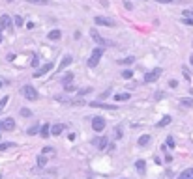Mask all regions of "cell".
Returning a JSON list of instances; mask_svg holds the SVG:
<instances>
[{
  "mask_svg": "<svg viewBox=\"0 0 193 179\" xmlns=\"http://www.w3.org/2000/svg\"><path fill=\"white\" fill-rule=\"evenodd\" d=\"M103 52H105V50H103V47H96V49L92 50V56H90V58H88V62H86V64H88V67H96V65L99 64V60H101Z\"/></svg>",
  "mask_w": 193,
  "mask_h": 179,
  "instance_id": "obj_1",
  "label": "cell"
},
{
  "mask_svg": "<svg viewBox=\"0 0 193 179\" xmlns=\"http://www.w3.org/2000/svg\"><path fill=\"white\" fill-rule=\"evenodd\" d=\"M21 93H23V95H24L26 99H30V101H38V99H39V93H38V90H36L34 86H30V84L23 86Z\"/></svg>",
  "mask_w": 193,
  "mask_h": 179,
  "instance_id": "obj_2",
  "label": "cell"
},
{
  "mask_svg": "<svg viewBox=\"0 0 193 179\" xmlns=\"http://www.w3.org/2000/svg\"><path fill=\"white\" fill-rule=\"evenodd\" d=\"M94 22L98 24V26H109V28H113V26H116V21H113V19H109V17H96L94 19Z\"/></svg>",
  "mask_w": 193,
  "mask_h": 179,
  "instance_id": "obj_3",
  "label": "cell"
},
{
  "mask_svg": "<svg viewBox=\"0 0 193 179\" xmlns=\"http://www.w3.org/2000/svg\"><path fill=\"white\" fill-rule=\"evenodd\" d=\"M160 77H161V69L156 67V69H152V71H148V73L145 75V82H156Z\"/></svg>",
  "mask_w": 193,
  "mask_h": 179,
  "instance_id": "obj_4",
  "label": "cell"
},
{
  "mask_svg": "<svg viewBox=\"0 0 193 179\" xmlns=\"http://www.w3.org/2000/svg\"><path fill=\"white\" fill-rule=\"evenodd\" d=\"M92 129H94L96 133H101V131L105 129V120H103L101 116H96V118H92Z\"/></svg>",
  "mask_w": 193,
  "mask_h": 179,
  "instance_id": "obj_5",
  "label": "cell"
},
{
  "mask_svg": "<svg viewBox=\"0 0 193 179\" xmlns=\"http://www.w3.org/2000/svg\"><path fill=\"white\" fill-rule=\"evenodd\" d=\"M13 129H15V120L13 118L0 120V131H13Z\"/></svg>",
  "mask_w": 193,
  "mask_h": 179,
  "instance_id": "obj_6",
  "label": "cell"
},
{
  "mask_svg": "<svg viewBox=\"0 0 193 179\" xmlns=\"http://www.w3.org/2000/svg\"><path fill=\"white\" fill-rule=\"evenodd\" d=\"M90 35H92V39H94L96 43H99L101 47H103V45H113L111 41H105V39H103V37L98 34V30H96V28H92V30H90Z\"/></svg>",
  "mask_w": 193,
  "mask_h": 179,
  "instance_id": "obj_7",
  "label": "cell"
},
{
  "mask_svg": "<svg viewBox=\"0 0 193 179\" xmlns=\"http://www.w3.org/2000/svg\"><path fill=\"white\" fill-rule=\"evenodd\" d=\"M51 69H53V64L49 62V64H45L43 67H39V69H36V73H34V77H36V78H39V77H43L45 73H49Z\"/></svg>",
  "mask_w": 193,
  "mask_h": 179,
  "instance_id": "obj_8",
  "label": "cell"
},
{
  "mask_svg": "<svg viewBox=\"0 0 193 179\" xmlns=\"http://www.w3.org/2000/svg\"><path fill=\"white\" fill-rule=\"evenodd\" d=\"M92 144L99 149V151H103L105 148H107V136H101V138H96V140H92Z\"/></svg>",
  "mask_w": 193,
  "mask_h": 179,
  "instance_id": "obj_9",
  "label": "cell"
},
{
  "mask_svg": "<svg viewBox=\"0 0 193 179\" xmlns=\"http://www.w3.org/2000/svg\"><path fill=\"white\" fill-rule=\"evenodd\" d=\"M71 62H73V58H71V54H66V56L62 58V62H60V65L56 67V71H62V69H66V67H68V65H69Z\"/></svg>",
  "mask_w": 193,
  "mask_h": 179,
  "instance_id": "obj_10",
  "label": "cell"
},
{
  "mask_svg": "<svg viewBox=\"0 0 193 179\" xmlns=\"http://www.w3.org/2000/svg\"><path fill=\"white\" fill-rule=\"evenodd\" d=\"M90 106H96V108H105V110H116V108H118L116 105H105V103H98V101L90 103Z\"/></svg>",
  "mask_w": 193,
  "mask_h": 179,
  "instance_id": "obj_11",
  "label": "cell"
},
{
  "mask_svg": "<svg viewBox=\"0 0 193 179\" xmlns=\"http://www.w3.org/2000/svg\"><path fill=\"white\" fill-rule=\"evenodd\" d=\"M49 134H51V125H49V123H43V125L39 127V136H41V138H49Z\"/></svg>",
  "mask_w": 193,
  "mask_h": 179,
  "instance_id": "obj_12",
  "label": "cell"
},
{
  "mask_svg": "<svg viewBox=\"0 0 193 179\" xmlns=\"http://www.w3.org/2000/svg\"><path fill=\"white\" fill-rule=\"evenodd\" d=\"M9 26H11V17H9V15H2V17H0V30L9 28Z\"/></svg>",
  "mask_w": 193,
  "mask_h": 179,
  "instance_id": "obj_13",
  "label": "cell"
},
{
  "mask_svg": "<svg viewBox=\"0 0 193 179\" xmlns=\"http://www.w3.org/2000/svg\"><path fill=\"white\" fill-rule=\"evenodd\" d=\"M47 37H49V39H51V41H58V39H60V37H62V32H60V30H51V32H49V35H47Z\"/></svg>",
  "mask_w": 193,
  "mask_h": 179,
  "instance_id": "obj_14",
  "label": "cell"
},
{
  "mask_svg": "<svg viewBox=\"0 0 193 179\" xmlns=\"http://www.w3.org/2000/svg\"><path fill=\"white\" fill-rule=\"evenodd\" d=\"M171 120H173L171 116H163V118H161L158 123H156V127H160V129H161V127H167V125L171 123Z\"/></svg>",
  "mask_w": 193,
  "mask_h": 179,
  "instance_id": "obj_15",
  "label": "cell"
},
{
  "mask_svg": "<svg viewBox=\"0 0 193 179\" xmlns=\"http://www.w3.org/2000/svg\"><path fill=\"white\" fill-rule=\"evenodd\" d=\"M62 131H64V125H62V123H56V125L51 127V134H54V136L62 134Z\"/></svg>",
  "mask_w": 193,
  "mask_h": 179,
  "instance_id": "obj_16",
  "label": "cell"
},
{
  "mask_svg": "<svg viewBox=\"0 0 193 179\" xmlns=\"http://www.w3.org/2000/svg\"><path fill=\"white\" fill-rule=\"evenodd\" d=\"M135 168H137L139 174H145V172H146V163H145L143 159H139V161L135 163Z\"/></svg>",
  "mask_w": 193,
  "mask_h": 179,
  "instance_id": "obj_17",
  "label": "cell"
},
{
  "mask_svg": "<svg viewBox=\"0 0 193 179\" xmlns=\"http://www.w3.org/2000/svg\"><path fill=\"white\" fill-rule=\"evenodd\" d=\"M178 179H193V168H188V170H184L180 176H178Z\"/></svg>",
  "mask_w": 193,
  "mask_h": 179,
  "instance_id": "obj_18",
  "label": "cell"
},
{
  "mask_svg": "<svg viewBox=\"0 0 193 179\" xmlns=\"http://www.w3.org/2000/svg\"><path fill=\"white\" fill-rule=\"evenodd\" d=\"M180 105H182V106H188V108H193V99L191 97H182V99H180Z\"/></svg>",
  "mask_w": 193,
  "mask_h": 179,
  "instance_id": "obj_19",
  "label": "cell"
},
{
  "mask_svg": "<svg viewBox=\"0 0 193 179\" xmlns=\"http://www.w3.org/2000/svg\"><path fill=\"white\" fill-rule=\"evenodd\" d=\"M130 97H131V93H126V92L124 93H114V101H128Z\"/></svg>",
  "mask_w": 193,
  "mask_h": 179,
  "instance_id": "obj_20",
  "label": "cell"
},
{
  "mask_svg": "<svg viewBox=\"0 0 193 179\" xmlns=\"http://www.w3.org/2000/svg\"><path fill=\"white\" fill-rule=\"evenodd\" d=\"M133 62H135V58H133V56H128V58H124V60H118L116 64H120V65H131Z\"/></svg>",
  "mask_w": 193,
  "mask_h": 179,
  "instance_id": "obj_21",
  "label": "cell"
},
{
  "mask_svg": "<svg viewBox=\"0 0 193 179\" xmlns=\"http://www.w3.org/2000/svg\"><path fill=\"white\" fill-rule=\"evenodd\" d=\"M60 82H62V84H71V82H73V73H68V75H64V77L60 78Z\"/></svg>",
  "mask_w": 193,
  "mask_h": 179,
  "instance_id": "obj_22",
  "label": "cell"
},
{
  "mask_svg": "<svg viewBox=\"0 0 193 179\" xmlns=\"http://www.w3.org/2000/svg\"><path fill=\"white\" fill-rule=\"evenodd\" d=\"M148 142H150V136H148V134H143V136L139 138V142H137V144H139V146L143 148V146H146Z\"/></svg>",
  "mask_w": 193,
  "mask_h": 179,
  "instance_id": "obj_23",
  "label": "cell"
},
{
  "mask_svg": "<svg viewBox=\"0 0 193 179\" xmlns=\"http://www.w3.org/2000/svg\"><path fill=\"white\" fill-rule=\"evenodd\" d=\"M45 164H47V155H39V157H38V166L43 168Z\"/></svg>",
  "mask_w": 193,
  "mask_h": 179,
  "instance_id": "obj_24",
  "label": "cell"
},
{
  "mask_svg": "<svg viewBox=\"0 0 193 179\" xmlns=\"http://www.w3.org/2000/svg\"><path fill=\"white\" fill-rule=\"evenodd\" d=\"M13 146H15L13 142H0V151H6V149H9Z\"/></svg>",
  "mask_w": 193,
  "mask_h": 179,
  "instance_id": "obj_25",
  "label": "cell"
},
{
  "mask_svg": "<svg viewBox=\"0 0 193 179\" xmlns=\"http://www.w3.org/2000/svg\"><path fill=\"white\" fill-rule=\"evenodd\" d=\"M165 146H167L169 149H175V148H176V144H175V138H173V136H167V144H165Z\"/></svg>",
  "mask_w": 193,
  "mask_h": 179,
  "instance_id": "obj_26",
  "label": "cell"
},
{
  "mask_svg": "<svg viewBox=\"0 0 193 179\" xmlns=\"http://www.w3.org/2000/svg\"><path fill=\"white\" fill-rule=\"evenodd\" d=\"M26 133H28L30 136H32V134H38V133H39V125H32V127H30Z\"/></svg>",
  "mask_w": 193,
  "mask_h": 179,
  "instance_id": "obj_27",
  "label": "cell"
},
{
  "mask_svg": "<svg viewBox=\"0 0 193 179\" xmlns=\"http://www.w3.org/2000/svg\"><path fill=\"white\" fill-rule=\"evenodd\" d=\"M8 101H9V97H8V95H4V97L0 99V112H2L4 108H6V105H8Z\"/></svg>",
  "mask_w": 193,
  "mask_h": 179,
  "instance_id": "obj_28",
  "label": "cell"
},
{
  "mask_svg": "<svg viewBox=\"0 0 193 179\" xmlns=\"http://www.w3.org/2000/svg\"><path fill=\"white\" fill-rule=\"evenodd\" d=\"M13 21H15V24H17V26H23V24H24V21H23V17H21V15H15V17H13Z\"/></svg>",
  "mask_w": 193,
  "mask_h": 179,
  "instance_id": "obj_29",
  "label": "cell"
},
{
  "mask_svg": "<svg viewBox=\"0 0 193 179\" xmlns=\"http://www.w3.org/2000/svg\"><path fill=\"white\" fill-rule=\"evenodd\" d=\"M122 77H124V78H131V77H133V71H131V69H126V71H122Z\"/></svg>",
  "mask_w": 193,
  "mask_h": 179,
  "instance_id": "obj_30",
  "label": "cell"
},
{
  "mask_svg": "<svg viewBox=\"0 0 193 179\" xmlns=\"http://www.w3.org/2000/svg\"><path fill=\"white\" fill-rule=\"evenodd\" d=\"M21 116H23V118H30V116H32V112H30L28 108H21Z\"/></svg>",
  "mask_w": 193,
  "mask_h": 179,
  "instance_id": "obj_31",
  "label": "cell"
},
{
  "mask_svg": "<svg viewBox=\"0 0 193 179\" xmlns=\"http://www.w3.org/2000/svg\"><path fill=\"white\" fill-rule=\"evenodd\" d=\"M51 153H54V149H53V148H49V146L41 149V155H51Z\"/></svg>",
  "mask_w": 193,
  "mask_h": 179,
  "instance_id": "obj_32",
  "label": "cell"
},
{
  "mask_svg": "<svg viewBox=\"0 0 193 179\" xmlns=\"http://www.w3.org/2000/svg\"><path fill=\"white\" fill-rule=\"evenodd\" d=\"M62 86H64V92H73V90H75L73 82H71V84H62Z\"/></svg>",
  "mask_w": 193,
  "mask_h": 179,
  "instance_id": "obj_33",
  "label": "cell"
},
{
  "mask_svg": "<svg viewBox=\"0 0 193 179\" xmlns=\"http://www.w3.org/2000/svg\"><path fill=\"white\" fill-rule=\"evenodd\" d=\"M32 67H38L39 65V60H38V54H34V58H32V64H30Z\"/></svg>",
  "mask_w": 193,
  "mask_h": 179,
  "instance_id": "obj_34",
  "label": "cell"
},
{
  "mask_svg": "<svg viewBox=\"0 0 193 179\" xmlns=\"http://www.w3.org/2000/svg\"><path fill=\"white\" fill-rule=\"evenodd\" d=\"M182 22H184V24H190V26H193V19H190V17H184V19H182Z\"/></svg>",
  "mask_w": 193,
  "mask_h": 179,
  "instance_id": "obj_35",
  "label": "cell"
},
{
  "mask_svg": "<svg viewBox=\"0 0 193 179\" xmlns=\"http://www.w3.org/2000/svg\"><path fill=\"white\" fill-rule=\"evenodd\" d=\"M182 73H184V78H186V80H191V77H190V71H188L186 67L182 69Z\"/></svg>",
  "mask_w": 193,
  "mask_h": 179,
  "instance_id": "obj_36",
  "label": "cell"
},
{
  "mask_svg": "<svg viewBox=\"0 0 193 179\" xmlns=\"http://www.w3.org/2000/svg\"><path fill=\"white\" fill-rule=\"evenodd\" d=\"M184 17H190V19H193V9H186V11H184Z\"/></svg>",
  "mask_w": 193,
  "mask_h": 179,
  "instance_id": "obj_37",
  "label": "cell"
},
{
  "mask_svg": "<svg viewBox=\"0 0 193 179\" xmlns=\"http://www.w3.org/2000/svg\"><path fill=\"white\" fill-rule=\"evenodd\" d=\"M124 6H126V9H133V4H131L130 0H126V2H124Z\"/></svg>",
  "mask_w": 193,
  "mask_h": 179,
  "instance_id": "obj_38",
  "label": "cell"
},
{
  "mask_svg": "<svg viewBox=\"0 0 193 179\" xmlns=\"http://www.w3.org/2000/svg\"><path fill=\"white\" fill-rule=\"evenodd\" d=\"M28 2H34V4H49V0H28Z\"/></svg>",
  "mask_w": 193,
  "mask_h": 179,
  "instance_id": "obj_39",
  "label": "cell"
},
{
  "mask_svg": "<svg viewBox=\"0 0 193 179\" xmlns=\"http://www.w3.org/2000/svg\"><path fill=\"white\" fill-rule=\"evenodd\" d=\"M88 92H92V90H90V88H86V90H81V92H79V95H86Z\"/></svg>",
  "mask_w": 193,
  "mask_h": 179,
  "instance_id": "obj_40",
  "label": "cell"
},
{
  "mask_svg": "<svg viewBox=\"0 0 193 179\" xmlns=\"http://www.w3.org/2000/svg\"><path fill=\"white\" fill-rule=\"evenodd\" d=\"M156 2H160V4H173L175 0H156Z\"/></svg>",
  "mask_w": 193,
  "mask_h": 179,
  "instance_id": "obj_41",
  "label": "cell"
},
{
  "mask_svg": "<svg viewBox=\"0 0 193 179\" xmlns=\"http://www.w3.org/2000/svg\"><path fill=\"white\" fill-rule=\"evenodd\" d=\"M190 64L193 65V56H190Z\"/></svg>",
  "mask_w": 193,
  "mask_h": 179,
  "instance_id": "obj_42",
  "label": "cell"
},
{
  "mask_svg": "<svg viewBox=\"0 0 193 179\" xmlns=\"http://www.w3.org/2000/svg\"><path fill=\"white\" fill-rule=\"evenodd\" d=\"M0 41H2V34H0Z\"/></svg>",
  "mask_w": 193,
  "mask_h": 179,
  "instance_id": "obj_43",
  "label": "cell"
},
{
  "mask_svg": "<svg viewBox=\"0 0 193 179\" xmlns=\"http://www.w3.org/2000/svg\"><path fill=\"white\" fill-rule=\"evenodd\" d=\"M0 88H2V80H0Z\"/></svg>",
  "mask_w": 193,
  "mask_h": 179,
  "instance_id": "obj_44",
  "label": "cell"
},
{
  "mask_svg": "<svg viewBox=\"0 0 193 179\" xmlns=\"http://www.w3.org/2000/svg\"><path fill=\"white\" fill-rule=\"evenodd\" d=\"M0 138H2V136H0Z\"/></svg>",
  "mask_w": 193,
  "mask_h": 179,
  "instance_id": "obj_45",
  "label": "cell"
}]
</instances>
